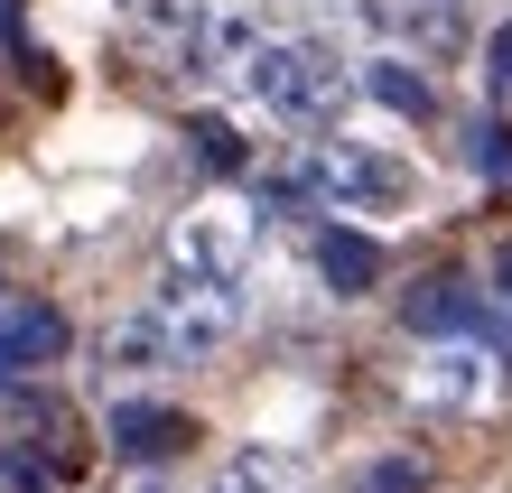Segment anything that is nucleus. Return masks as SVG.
<instances>
[{
	"label": "nucleus",
	"mask_w": 512,
	"mask_h": 493,
	"mask_svg": "<svg viewBox=\"0 0 512 493\" xmlns=\"http://www.w3.org/2000/svg\"><path fill=\"white\" fill-rule=\"evenodd\" d=\"M401 317H410V335H466V345L512 354V317H503L485 289H466V280H419Z\"/></svg>",
	"instance_id": "6"
},
{
	"label": "nucleus",
	"mask_w": 512,
	"mask_h": 493,
	"mask_svg": "<svg viewBox=\"0 0 512 493\" xmlns=\"http://www.w3.org/2000/svg\"><path fill=\"white\" fill-rule=\"evenodd\" d=\"M140 317L159 326V354H168V363H205V354L233 345V326H243V289L187 280V270H159V298H149Z\"/></svg>",
	"instance_id": "4"
},
{
	"label": "nucleus",
	"mask_w": 512,
	"mask_h": 493,
	"mask_svg": "<svg viewBox=\"0 0 512 493\" xmlns=\"http://www.w3.org/2000/svg\"><path fill=\"white\" fill-rule=\"evenodd\" d=\"M466 159L485 168V177H512V131H503V121H475V131H466Z\"/></svg>",
	"instance_id": "12"
},
{
	"label": "nucleus",
	"mask_w": 512,
	"mask_h": 493,
	"mask_svg": "<svg viewBox=\"0 0 512 493\" xmlns=\"http://www.w3.org/2000/svg\"><path fill=\"white\" fill-rule=\"evenodd\" d=\"M0 345L19 354V373H38V363L66 354V317H56V307H10V317H0Z\"/></svg>",
	"instance_id": "10"
},
{
	"label": "nucleus",
	"mask_w": 512,
	"mask_h": 493,
	"mask_svg": "<svg viewBox=\"0 0 512 493\" xmlns=\"http://www.w3.org/2000/svg\"><path fill=\"white\" fill-rule=\"evenodd\" d=\"M215 493H270V475H261V466H233V475H224Z\"/></svg>",
	"instance_id": "15"
},
{
	"label": "nucleus",
	"mask_w": 512,
	"mask_h": 493,
	"mask_svg": "<svg viewBox=\"0 0 512 493\" xmlns=\"http://www.w3.org/2000/svg\"><path fill=\"white\" fill-rule=\"evenodd\" d=\"M317 280L336 289V298H364V289L382 280V242L354 233V224H326V233H317Z\"/></svg>",
	"instance_id": "9"
},
{
	"label": "nucleus",
	"mask_w": 512,
	"mask_h": 493,
	"mask_svg": "<svg viewBox=\"0 0 512 493\" xmlns=\"http://www.w3.org/2000/svg\"><path fill=\"white\" fill-rule=\"evenodd\" d=\"M187 438H196V419L168 410V400H122V410H112V447H122L131 466H159V456H177Z\"/></svg>",
	"instance_id": "8"
},
{
	"label": "nucleus",
	"mask_w": 512,
	"mask_h": 493,
	"mask_svg": "<svg viewBox=\"0 0 512 493\" xmlns=\"http://www.w3.org/2000/svg\"><path fill=\"white\" fill-rule=\"evenodd\" d=\"M494 289H503V298H512V252H503V261H494Z\"/></svg>",
	"instance_id": "17"
},
{
	"label": "nucleus",
	"mask_w": 512,
	"mask_h": 493,
	"mask_svg": "<svg viewBox=\"0 0 512 493\" xmlns=\"http://www.w3.org/2000/svg\"><path fill=\"white\" fill-rule=\"evenodd\" d=\"M354 84H364L373 103H391V112H410V121H429V112H438V94H429V75H419V66H401V56H373V66L354 75Z\"/></svg>",
	"instance_id": "11"
},
{
	"label": "nucleus",
	"mask_w": 512,
	"mask_h": 493,
	"mask_svg": "<svg viewBox=\"0 0 512 493\" xmlns=\"http://www.w3.org/2000/svg\"><path fill=\"white\" fill-rule=\"evenodd\" d=\"M485 84H494L503 103H512V19H503L494 38H485Z\"/></svg>",
	"instance_id": "13"
},
{
	"label": "nucleus",
	"mask_w": 512,
	"mask_h": 493,
	"mask_svg": "<svg viewBox=\"0 0 512 493\" xmlns=\"http://www.w3.org/2000/svg\"><path fill=\"white\" fill-rule=\"evenodd\" d=\"M243 94L280 121V131H326L354 103V66L326 38H261L243 66Z\"/></svg>",
	"instance_id": "1"
},
{
	"label": "nucleus",
	"mask_w": 512,
	"mask_h": 493,
	"mask_svg": "<svg viewBox=\"0 0 512 493\" xmlns=\"http://www.w3.org/2000/svg\"><path fill=\"white\" fill-rule=\"evenodd\" d=\"M10 382H19V354H10V345H0V391H10Z\"/></svg>",
	"instance_id": "16"
},
{
	"label": "nucleus",
	"mask_w": 512,
	"mask_h": 493,
	"mask_svg": "<svg viewBox=\"0 0 512 493\" xmlns=\"http://www.w3.org/2000/svg\"><path fill=\"white\" fill-rule=\"evenodd\" d=\"M494 400H503V354L494 345L419 335V354H410V410H429V419H485Z\"/></svg>",
	"instance_id": "3"
},
{
	"label": "nucleus",
	"mask_w": 512,
	"mask_h": 493,
	"mask_svg": "<svg viewBox=\"0 0 512 493\" xmlns=\"http://www.w3.org/2000/svg\"><path fill=\"white\" fill-rule=\"evenodd\" d=\"M168 270L243 289V270H252V214H243V205H196V214H177V224H168Z\"/></svg>",
	"instance_id": "5"
},
{
	"label": "nucleus",
	"mask_w": 512,
	"mask_h": 493,
	"mask_svg": "<svg viewBox=\"0 0 512 493\" xmlns=\"http://www.w3.org/2000/svg\"><path fill=\"white\" fill-rule=\"evenodd\" d=\"M140 493H168V484H140Z\"/></svg>",
	"instance_id": "18"
},
{
	"label": "nucleus",
	"mask_w": 512,
	"mask_h": 493,
	"mask_svg": "<svg viewBox=\"0 0 512 493\" xmlns=\"http://www.w3.org/2000/svg\"><path fill=\"white\" fill-rule=\"evenodd\" d=\"M298 187L345 205V214H410L419 205V168L401 149H382V140H317L308 159H298Z\"/></svg>",
	"instance_id": "2"
},
{
	"label": "nucleus",
	"mask_w": 512,
	"mask_h": 493,
	"mask_svg": "<svg viewBox=\"0 0 512 493\" xmlns=\"http://www.w3.org/2000/svg\"><path fill=\"white\" fill-rule=\"evenodd\" d=\"M252 47H261V19L252 10H224V0H205V19H196V38H187V66L196 84H243V66H252Z\"/></svg>",
	"instance_id": "7"
},
{
	"label": "nucleus",
	"mask_w": 512,
	"mask_h": 493,
	"mask_svg": "<svg viewBox=\"0 0 512 493\" xmlns=\"http://www.w3.org/2000/svg\"><path fill=\"white\" fill-rule=\"evenodd\" d=\"M196 149H205V168H243V140H233V131H215V121L196 131Z\"/></svg>",
	"instance_id": "14"
}]
</instances>
